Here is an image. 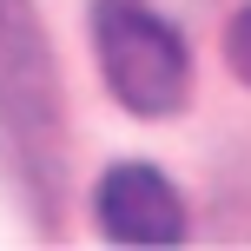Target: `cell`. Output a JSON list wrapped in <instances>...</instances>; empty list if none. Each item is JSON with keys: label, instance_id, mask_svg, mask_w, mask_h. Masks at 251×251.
Instances as JSON below:
<instances>
[{"label": "cell", "instance_id": "cell-3", "mask_svg": "<svg viewBox=\"0 0 251 251\" xmlns=\"http://www.w3.org/2000/svg\"><path fill=\"white\" fill-rule=\"evenodd\" d=\"M93 212H100V231L119 245H178L185 238V205H178L172 178L159 165H113L93 192Z\"/></svg>", "mask_w": 251, "mask_h": 251}, {"label": "cell", "instance_id": "cell-1", "mask_svg": "<svg viewBox=\"0 0 251 251\" xmlns=\"http://www.w3.org/2000/svg\"><path fill=\"white\" fill-rule=\"evenodd\" d=\"M0 139L47 192L60 172V93H53L40 13L26 0H0Z\"/></svg>", "mask_w": 251, "mask_h": 251}, {"label": "cell", "instance_id": "cell-2", "mask_svg": "<svg viewBox=\"0 0 251 251\" xmlns=\"http://www.w3.org/2000/svg\"><path fill=\"white\" fill-rule=\"evenodd\" d=\"M93 40H100V73L126 113L165 119L185 106V93H192L185 40L146 0H93Z\"/></svg>", "mask_w": 251, "mask_h": 251}, {"label": "cell", "instance_id": "cell-4", "mask_svg": "<svg viewBox=\"0 0 251 251\" xmlns=\"http://www.w3.org/2000/svg\"><path fill=\"white\" fill-rule=\"evenodd\" d=\"M225 60H231V73L251 86V7L231 13V26H225Z\"/></svg>", "mask_w": 251, "mask_h": 251}]
</instances>
